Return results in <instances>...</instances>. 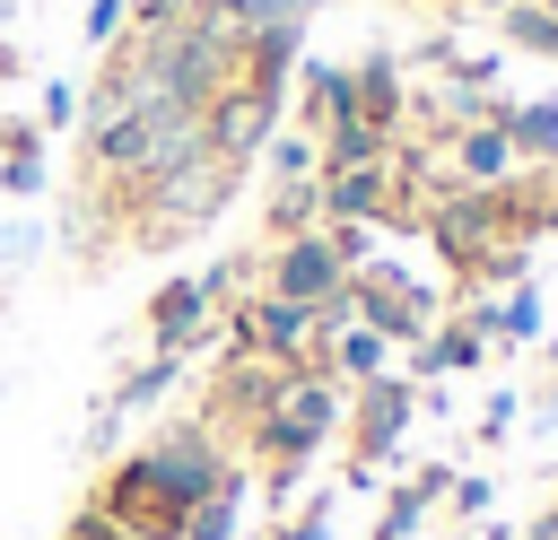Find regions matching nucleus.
Here are the masks:
<instances>
[{
    "mask_svg": "<svg viewBox=\"0 0 558 540\" xmlns=\"http://www.w3.org/2000/svg\"><path fill=\"white\" fill-rule=\"evenodd\" d=\"M192 148H209V122H201V105H140V113H122L113 131H87L78 139V165H87V192H105V209L122 200V192H140L148 174H166V165H183Z\"/></svg>",
    "mask_w": 558,
    "mask_h": 540,
    "instance_id": "f257e3e1",
    "label": "nucleus"
},
{
    "mask_svg": "<svg viewBox=\"0 0 558 540\" xmlns=\"http://www.w3.org/2000/svg\"><path fill=\"white\" fill-rule=\"evenodd\" d=\"M235 183H244V165H235V157L192 148L183 165H166V174H148L140 192H122V200H113V218H131V226H122V235H131V253H166V244L201 235L209 218H227Z\"/></svg>",
    "mask_w": 558,
    "mask_h": 540,
    "instance_id": "f03ea898",
    "label": "nucleus"
},
{
    "mask_svg": "<svg viewBox=\"0 0 558 540\" xmlns=\"http://www.w3.org/2000/svg\"><path fill=\"white\" fill-rule=\"evenodd\" d=\"M87 505H96L105 523H122L131 540H183V514H192V505L166 488V470H157L148 453H122V462L96 479V496H87Z\"/></svg>",
    "mask_w": 558,
    "mask_h": 540,
    "instance_id": "7ed1b4c3",
    "label": "nucleus"
},
{
    "mask_svg": "<svg viewBox=\"0 0 558 540\" xmlns=\"http://www.w3.org/2000/svg\"><path fill=\"white\" fill-rule=\"evenodd\" d=\"M349 287H357V322H366V331H384L392 348H418V340L445 322L436 287H418V279H410V270H392V261L349 270Z\"/></svg>",
    "mask_w": 558,
    "mask_h": 540,
    "instance_id": "20e7f679",
    "label": "nucleus"
},
{
    "mask_svg": "<svg viewBox=\"0 0 558 540\" xmlns=\"http://www.w3.org/2000/svg\"><path fill=\"white\" fill-rule=\"evenodd\" d=\"M140 453H148V462L166 470V488H174L183 505H201V496H218V488H227V479L244 470V462L227 453V435H218L209 418H174V427H157V435H148Z\"/></svg>",
    "mask_w": 558,
    "mask_h": 540,
    "instance_id": "39448f33",
    "label": "nucleus"
},
{
    "mask_svg": "<svg viewBox=\"0 0 558 540\" xmlns=\"http://www.w3.org/2000/svg\"><path fill=\"white\" fill-rule=\"evenodd\" d=\"M410 418H418V383L410 375H375V383H357V401H349V462H366V470H384L392 453H401V435H410Z\"/></svg>",
    "mask_w": 558,
    "mask_h": 540,
    "instance_id": "423d86ee",
    "label": "nucleus"
},
{
    "mask_svg": "<svg viewBox=\"0 0 558 540\" xmlns=\"http://www.w3.org/2000/svg\"><path fill=\"white\" fill-rule=\"evenodd\" d=\"M340 279H349V261L331 253V235H323V226H305V235H288V244L270 253V296L314 305V296H331Z\"/></svg>",
    "mask_w": 558,
    "mask_h": 540,
    "instance_id": "0eeeda50",
    "label": "nucleus"
},
{
    "mask_svg": "<svg viewBox=\"0 0 558 540\" xmlns=\"http://www.w3.org/2000/svg\"><path fill=\"white\" fill-rule=\"evenodd\" d=\"M323 218H357V226H375V218H401V174H392V157L323 174Z\"/></svg>",
    "mask_w": 558,
    "mask_h": 540,
    "instance_id": "6e6552de",
    "label": "nucleus"
},
{
    "mask_svg": "<svg viewBox=\"0 0 558 540\" xmlns=\"http://www.w3.org/2000/svg\"><path fill=\"white\" fill-rule=\"evenodd\" d=\"M209 287L201 279H166L157 296H148V348H174V357H192L201 340H209Z\"/></svg>",
    "mask_w": 558,
    "mask_h": 540,
    "instance_id": "1a4fd4ad",
    "label": "nucleus"
},
{
    "mask_svg": "<svg viewBox=\"0 0 558 540\" xmlns=\"http://www.w3.org/2000/svg\"><path fill=\"white\" fill-rule=\"evenodd\" d=\"M497 122H506V148H514V165H532V174H549L558 165V96H497Z\"/></svg>",
    "mask_w": 558,
    "mask_h": 540,
    "instance_id": "9d476101",
    "label": "nucleus"
},
{
    "mask_svg": "<svg viewBox=\"0 0 558 540\" xmlns=\"http://www.w3.org/2000/svg\"><path fill=\"white\" fill-rule=\"evenodd\" d=\"M296 113H305L314 139H323L331 122H349V113H357V78H349V61H296Z\"/></svg>",
    "mask_w": 558,
    "mask_h": 540,
    "instance_id": "9b49d317",
    "label": "nucleus"
},
{
    "mask_svg": "<svg viewBox=\"0 0 558 540\" xmlns=\"http://www.w3.org/2000/svg\"><path fill=\"white\" fill-rule=\"evenodd\" d=\"M44 183H52V174H44V122H35V113H0V192L26 209Z\"/></svg>",
    "mask_w": 558,
    "mask_h": 540,
    "instance_id": "f8f14e48",
    "label": "nucleus"
},
{
    "mask_svg": "<svg viewBox=\"0 0 558 540\" xmlns=\"http://www.w3.org/2000/svg\"><path fill=\"white\" fill-rule=\"evenodd\" d=\"M445 148H453V183H514V148H506V122H462Z\"/></svg>",
    "mask_w": 558,
    "mask_h": 540,
    "instance_id": "ddd939ff",
    "label": "nucleus"
},
{
    "mask_svg": "<svg viewBox=\"0 0 558 540\" xmlns=\"http://www.w3.org/2000/svg\"><path fill=\"white\" fill-rule=\"evenodd\" d=\"M453 488V462H427V470H410L392 496H384V514H375V540H410L418 523H427V505Z\"/></svg>",
    "mask_w": 558,
    "mask_h": 540,
    "instance_id": "4468645a",
    "label": "nucleus"
},
{
    "mask_svg": "<svg viewBox=\"0 0 558 540\" xmlns=\"http://www.w3.org/2000/svg\"><path fill=\"white\" fill-rule=\"evenodd\" d=\"M462 322H471L480 340H541V296H532V279H523V287H506V296H471Z\"/></svg>",
    "mask_w": 558,
    "mask_h": 540,
    "instance_id": "2eb2a0df",
    "label": "nucleus"
},
{
    "mask_svg": "<svg viewBox=\"0 0 558 540\" xmlns=\"http://www.w3.org/2000/svg\"><path fill=\"white\" fill-rule=\"evenodd\" d=\"M480 357H488V340H480V331L453 314V322H436V331L418 340V357H410V383H436V375H471Z\"/></svg>",
    "mask_w": 558,
    "mask_h": 540,
    "instance_id": "dca6fc26",
    "label": "nucleus"
},
{
    "mask_svg": "<svg viewBox=\"0 0 558 540\" xmlns=\"http://www.w3.org/2000/svg\"><path fill=\"white\" fill-rule=\"evenodd\" d=\"M401 139L392 131H375L366 113H349V122H331L323 139H314V174H340V165H375V157H392Z\"/></svg>",
    "mask_w": 558,
    "mask_h": 540,
    "instance_id": "f3484780",
    "label": "nucleus"
},
{
    "mask_svg": "<svg viewBox=\"0 0 558 540\" xmlns=\"http://www.w3.org/2000/svg\"><path fill=\"white\" fill-rule=\"evenodd\" d=\"M349 78H357V113H366L375 131H401V105H410V96H401V61H392V52H366Z\"/></svg>",
    "mask_w": 558,
    "mask_h": 540,
    "instance_id": "a211bd4d",
    "label": "nucleus"
},
{
    "mask_svg": "<svg viewBox=\"0 0 558 540\" xmlns=\"http://www.w3.org/2000/svg\"><path fill=\"white\" fill-rule=\"evenodd\" d=\"M174 375H183V357H174V348H148V366H131V375H122L105 401H113L122 418H131V409H157V401L174 392Z\"/></svg>",
    "mask_w": 558,
    "mask_h": 540,
    "instance_id": "6ab92c4d",
    "label": "nucleus"
},
{
    "mask_svg": "<svg viewBox=\"0 0 558 540\" xmlns=\"http://www.w3.org/2000/svg\"><path fill=\"white\" fill-rule=\"evenodd\" d=\"M497 35H506L514 52L558 61V9H549V0H506V9H497Z\"/></svg>",
    "mask_w": 558,
    "mask_h": 540,
    "instance_id": "aec40b11",
    "label": "nucleus"
},
{
    "mask_svg": "<svg viewBox=\"0 0 558 540\" xmlns=\"http://www.w3.org/2000/svg\"><path fill=\"white\" fill-rule=\"evenodd\" d=\"M305 226H323V174H296V183L270 192V235L288 244V235H305Z\"/></svg>",
    "mask_w": 558,
    "mask_h": 540,
    "instance_id": "412c9836",
    "label": "nucleus"
},
{
    "mask_svg": "<svg viewBox=\"0 0 558 540\" xmlns=\"http://www.w3.org/2000/svg\"><path fill=\"white\" fill-rule=\"evenodd\" d=\"M384 357H392V340H384V331H366V322H349V331L331 340V375H340V383H375V375H384Z\"/></svg>",
    "mask_w": 558,
    "mask_h": 540,
    "instance_id": "4be33fe9",
    "label": "nucleus"
},
{
    "mask_svg": "<svg viewBox=\"0 0 558 540\" xmlns=\"http://www.w3.org/2000/svg\"><path fill=\"white\" fill-rule=\"evenodd\" d=\"M235 514H244V470H235L218 496H201V505L183 514V540H235Z\"/></svg>",
    "mask_w": 558,
    "mask_h": 540,
    "instance_id": "5701e85b",
    "label": "nucleus"
},
{
    "mask_svg": "<svg viewBox=\"0 0 558 540\" xmlns=\"http://www.w3.org/2000/svg\"><path fill=\"white\" fill-rule=\"evenodd\" d=\"M201 9H218L235 35H262V26H288V17H305L296 0H201Z\"/></svg>",
    "mask_w": 558,
    "mask_h": 540,
    "instance_id": "b1692460",
    "label": "nucleus"
},
{
    "mask_svg": "<svg viewBox=\"0 0 558 540\" xmlns=\"http://www.w3.org/2000/svg\"><path fill=\"white\" fill-rule=\"evenodd\" d=\"M270 183H296V174H314V131H270Z\"/></svg>",
    "mask_w": 558,
    "mask_h": 540,
    "instance_id": "393cba45",
    "label": "nucleus"
},
{
    "mask_svg": "<svg viewBox=\"0 0 558 540\" xmlns=\"http://www.w3.org/2000/svg\"><path fill=\"white\" fill-rule=\"evenodd\" d=\"M78 35H87L96 52H113V44L131 35V0H87V17H78Z\"/></svg>",
    "mask_w": 558,
    "mask_h": 540,
    "instance_id": "a878e982",
    "label": "nucleus"
},
{
    "mask_svg": "<svg viewBox=\"0 0 558 540\" xmlns=\"http://www.w3.org/2000/svg\"><path fill=\"white\" fill-rule=\"evenodd\" d=\"M35 122H44V131H78V78H44Z\"/></svg>",
    "mask_w": 558,
    "mask_h": 540,
    "instance_id": "bb28decb",
    "label": "nucleus"
},
{
    "mask_svg": "<svg viewBox=\"0 0 558 540\" xmlns=\"http://www.w3.org/2000/svg\"><path fill=\"white\" fill-rule=\"evenodd\" d=\"M323 531H331V496H305V505H296L279 531H262V540H323Z\"/></svg>",
    "mask_w": 558,
    "mask_h": 540,
    "instance_id": "cd10ccee",
    "label": "nucleus"
},
{
    "mask_svg": "<svg viewBox=\"0 0 558 540\" xmlns=\"http://www.w3.org/2000/svg\"><path fill=\"white\" fill-rule=\"evenodd\" d=\"M445 496H453V514H462V523H488V505H497V488H488L480 470H462V479H453Z\"/></svg>",
    "mask_w": 558,
    "mask_h": 540,
    "instance_id": "c85d7f7f",
    "label": "nucleus"
},
{
    "mask_svg": "<svg viewBox=\"0 0 558 540\" xmlns=\"http://www.w3.org/2000/svg\"><path fill=\"white\" fill-rule=\"evenodd\" d=\"M35 253H44V226H35V218H9V226H0V261L17 270V261H35Z\"/></svg>",
    "mask_w": 558,
    "mask_h": 540,
    "instance_id": "c756f323",
    "label": "nucleus"
},
{
    "mask_svg": "<svg viewBox=\"0 0 558 540\" xmlns=\"http://www.w3.org/2000/svg\"><path fill=\"white\" fill-rule=\"evenodd\" d=\"M514 409H523L514 392H488V409H480V444H497V435L514 427Z\"/></svg>",
    "mask_w": 558,
    "mask_h": 540,
    "instance_id": "7c9ffc66",
    "label": "nucleus"
},
{
    "mask_svg": "<svg viewBox=\"0 0 558 540\" xmlns=\"http://www.w3.org/2000/svg\"><path fill=\"white\" fill-rule=\"evenodd\" d=\"M61 540H131V531H122V523H105V514H96V505H78V514H70V531H61Z\"/></svg>",
    "mask_w": 558,
    "mask_h": 540,
    "instance_id": "2f4dec72",
    "label": "nucleus"
},
{
    "mask_svg": "<svg viewBox=\"0 0 558 540\" xmlns=\"http://www.w3.org/2000/svg\"><path fill=\"white\" fill-rule=\"evenodd\" d=\"M532 235H558V192H541V200H532Z\"/></svg>",
    "mask_w": 558,
    "mask_h": 540,
    "instance_id": "473e14b6",
    "label": "nucleus"
},
{
    "mask_svg": "<svg viewBox=\"0 0 558 540\" xmlns=\"http://www.w3.org/2000/svg\"><path fill=\"white\" fill-rule=\"evenodd\" d=\"M523 540H558V505H549V514H541V523H532Z\"/></svg>",
    "mask_w": 558,
    "mask_h": 540,
    "instance_id": "72a5a7b5",
    "label": "nucleus"
},
{
    "mask_svg": "<svg viewBox=\"0 0 558 540\" xmlns=\"http://www.w3.org/2000/svg\"><path fill=\"white\" fill-rule=\"evenodd\" d=\"M17 70H26V61H17V44H0V78H17Z\"/></svg>",
    "mask_w": 558,
    "mask_h": 540,
    "instance_id": "f704fd0d",
    "label": "nucleus"
},
{
    "mask_svg": "<svg viewBox=\"0 0 558 540\" xmlns=\"http://www.w3.org/2000/svg\"><path fill=\"white\" fill-rule=\"evenodd\" d=\"M436 9H506V0H436Z\"/></svg>",
    "mask_w": 558,
    "mask_h": 540,
    "instance_id": "c9c22d12",
    "label": "nucleus"
},
{
    "mask_svg": "<svg viewBox=\"0 0 558 540\" xmlns=\"http://www.w3.org/2000/svg\"><path fill=\"white\" fill-rule=\"evenodd\" d=\"M541 418H558V383H549V392H541Z\"/></svg>",
    "mask_w": 558,
    "mask_h": 540,
    "instance_id": "e433bc0d",
    "label": "nucleus"
},
{
    "mask_svg": "<svg viewBox=\"0 0 558 540\" xmlns=\"http://www.w3.org/2000/svg\"><path fill=\"white\" fill-rule=\"evenodd\" d=\"M296 9H340V0H296Z\"/></svg>",
    "mask_w": 558,
    "mask_h": 540,
    "instance_id": "4c0bfd02",
    "label": "nucleus"
},
{
    "mask_svg": "<svg viewBox=\"0 0 558 540\" xmlns=\"http://www.w3.org/2000/svg\"><path fill=\"white\" fill-rule=\"evenodd\" d=\"M0 392H9V383H0Z\"/></svg>",
    "mask_w": 558,
    "mask_h": 540,
    "instance_id": "58836bf2",
    "label": "nucleus"
},
{
    "mask_svg": "<svg viewBox=\"0 0 558 540\" xmlns=\"http://www.w3.org/2000/svg\"><path fill=\"white\" fill-rule=\"evenodd\" d=\"M549 9H558V0H549Z\"/></svg>",
    "mask_w": 558,
    "mask_h": 540,
    "instance_id": "ea45409f",
    "label": "nucleus"
}]
</instances>
